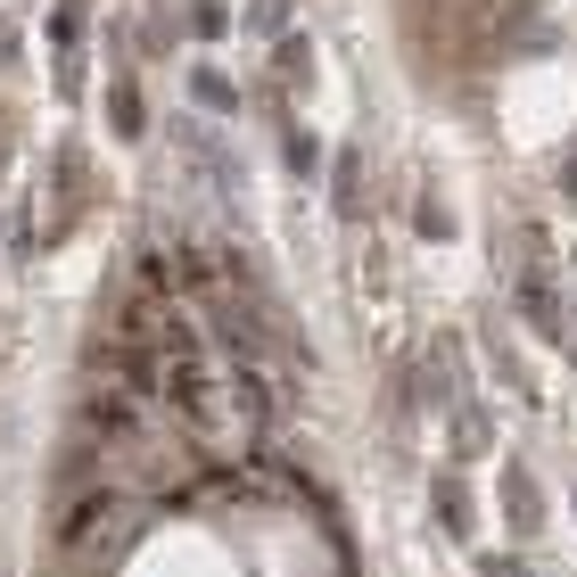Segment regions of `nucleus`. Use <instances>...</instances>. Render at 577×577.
<instances>
[{
    "label": "nucleus",
    "mask_w": 577,
    "mask_h": 577,
    "mask_svg": "<svg viewBox=\"0 0 577 577\" xmlns=\"http://www.w3.org/2000/svg\"><path fill=\"white\" fill-rule=\"evenodd\" d=\"M108 512H116V495H83V503H75V512H67V520H58V544H67V553H75V544H83V537H92V528H99V520H108Z\"/></svg>",
    "instance_id": "obj_1"
},
{
    "label": "nucleus",
    "mask_w": 577,
    "mask_h": 577,
    "mask_svg": "<svg viewBox=\"0 0 577 577\" xmlns=\"http://www.w3.org/2000/svg\"><path fill=\"white\" fill-rule=\"evenodd\" d=\"M116 132H124V141H132V132H141V92H132V83H124V92H116Z\"/></svg>",
    "instance_id": "obj_2"
},
{
    "label": "nucleus",
    "mask_w": 577,
    "mask_h": 577,
    "mask_svg": "<svg viewBox=\"0 0 577 577\" xmlns=\"http://www.w3.org/2000/svg\"><path fill=\"white\" fill-rule=\"evenodd\" d=\"M437 520H446L454 537H462V528H470V512H462V495H454V486H437Z\"/></svg>",
    "instance_id": "obj_3"
},
{
    "label": "nucleus",
    "mask_w": 577,
    "mask_h": 577,
    "mask_svg": "<svg viewBox=\"0 0 577 577\" xmlns=\"http://www.w3.org/2000/svg\"><path fill=\"white\" fill-rule=\"evenodd\" d=\"M199 99H206V108H224V116H231V83H224V75H206V67H199Z\"/></svg>",
    "instance_id": "obj_4"
}]
</instances>
